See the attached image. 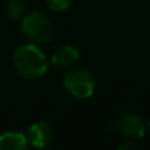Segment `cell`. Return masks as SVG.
<instances>
[{
    "label": "cell",
    "mask_w": 150,
    "mask_h": 150,
    "mask_svg": "<svg viewBox=\"0 0 150 150\" xmlns=\"http://www.w3.org/2000/svg\"><path fill=\"white\" fill-rule=\"evenodd\" d=\"M73 0H46V5L53 12H63L69 9Z\"/></svg>",
    "instance_id": "9c48e42d"
},
{
    "label": "cell",
    "mask_w": 150,
    "mask_h": 150,
    "mask_svg": "<svg viewBox=\"0 0 150 150\" xmlns=\"http://www.w3.org/2000/svg\"><path fill=\"white\" fill-rule=\"evenodd\" d=\"M21 32L33 44H46L52 40L54 26L45 13L33 11L21 18Z\"/></svg>",
    "instance_id": "7a4b0ae2"
},
{
    "label": "cell",
    "mask_w": 150,
    "mask_h": 150,
    "mask_svg": "<svg viewBox=\"0 0 150 150\" xmlns=\"http://www.w3.org/2000/svg\"><path fill=\"white\" fill-rule=\"evenodd\" d=\"M13 66L25 80H38L49 70V59L37 44L28 42L16 47Z\"/></svg>",
    "instance_id": "6da1fadb"
},
{
    "label": "cell",
    "mask_w": 150,
    "mask_h": 150,
    "mask_svg": "<svg viewBox=\"0 0 150 150\" xmlns=\"http://www.w3.org/2000/svg\"><path fill=\"white\" fill-rule=\"evenodd\" d=\"M65 91L76 100H86L92 96L95 91V78L84 69H70L63 78Z\"/></svg>",
    "instance_id": "3957f363"
},
{
    "label": "cell",
    "mask_w": 150,
    "mask_h": 150,
    "mask_svg": "<svg viewBox=\"0 0 150 150\" xmlns=\"http://www.w3.org/2000/svg\"><path fill=\"white\" fill-rule=\"evenodd\" d=\"M116 129L124 138L137 141L145 137L148 132V124L136 113H125L116 121Z\"/></svg>",
    "instance_id": "277c9868"
},
{
    "label": "cell",
    "mask_w": 150,
    "mask_h": 150,
    "mask_svg": "<svg viewBox=\"0 0 150 150\" xmlns=\"http://www.w3.org/2000/svg\"><path fill=\"white\" fill-rule=\"evenodd\" d=\"M136 148H137V145L134 144V141L129 140V138H125V140L119 145V149L120 150H133V149H136Z\"/></svg>",
    "instance_id": "30bf717a"
},
{
    "label": "cell",
    "mask_w": 150,
    "mask_h": 150,
    "mask_svg": "<svg viewBox=\"0 0 150 150\" xmlns=\"http://www.w3.org/2000/svg\"><path fill=\"white\" fill-rule=\"evenodd\" d=\"M80 58L79 50L73 45H63L58 47L52 55V65L58 70H70L78 63Z\"/></svg>",
    "instance_id": "8992f818"
},
{
    "label": "cell",
    "mask_w": 150,
    "mask_h": 150,
    "mask_svg": "<svg viewBox=\"0 0 150 150\" xmlns=\"http://www.w3.org/2000/svg\"><path fill=\"white\" fill-rule=\"evenodd\" d=\"M28 145V136L21 132L8 130L0 134V150H25Z\"/></svg>",
    "instance_id": "52a82bcc"
},
{
    "label": "cell",
    "mask_w": 150,
    "mask_h": 150,
    "mask_svg": "<svg viewBox=\"0 0 150 150\" xmlns=\"http://www.w3.org/2000/svg\"><path fill=\"white\" fill-rule=\"evenodd\" d=\"M7 13L13 20H21L26 15V3L25 0H8Z\"/></svg>",
    "instance_id": "ba28073f"
},
{
    "label": "cell",
    "mask_w": 150,
    "mask_h": 150,
    "mask_svg": "<svg viewBox=\"0 0 150 150\" xmlns=\"http://www.w3.org/2000/svg\"><path fill=\"white\" fill-rule=\"evenodd\" d=\"M148 132L150 133V117H149V121H148Z\"/></svg>",
    "instance_id": "8fae6325"
},
{
    "label": "cell",
    "mask_w": 150,
    "mask_h": 150,
    "mask_svg": "<svg viewBox=\"0 0 150 150\" xmlns=\"http://www.w3.org/2000/svg\"><path fill=\"white\" fill-rule=\"evenodd\" d=\"M53 128L46 121H36L29 127L28 130V141L33 148L45 149L53 141Z\"/></svg>",
    "instance_id": "5b68a950"
}]
</instances>
